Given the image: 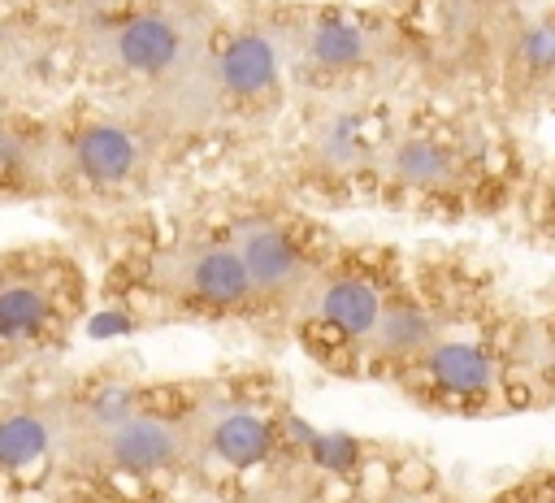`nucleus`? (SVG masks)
<instances>
[{"mask_svg": "<svg viewBox=\"0 0 555 503\" xmlns=\"http://www.w3.org/2000/svg\"><path fill=\"white\" fill-rule=\"evenodd\" d=\"M317 156L330 160L334 169H356L360 160H369V156H373V143H369V134H364V117H360V113H338V117L321 130Z\"/></svg>", "mask_w": 555, "mask_h": 503, "instance_id": "nucleus-14", "label": "nucleus"}, {"mask_svg": "<svg viewBox=\"0 0 555 503\" xmlns=\"http://www.w3.org/2000/svg\"><path fill=\"white\" fill-rule=\"evenodd\" d=\"M52 438H56V425H52V412L48 408H9L4 412V429H0V460H4V473L17 477L26 468H35L39 460H48L52 451Z\"/></svg>", "mask_w": 555, "mask_h": 503, "instance_id": "nucleus-12", "label": "nucleus"}, {"mask_svg": "<svg viewBox=\"0 0 555 503\" xmlns=\"http://www.w3.org/2000/svg\"><path fill=\"white\" fill-rule=\"evenodd\" d=\"M199 30L191 9H178L173 0L139 4L104 22L100 52L113 69L130 78H173L195 61Z\"/></svg>", "mask_w": 555, "mask_h": 503, "instance_id": "nucleus-1", "label": "nucleus"}, {"mask_svg": "<svg viewBox=\"0 0 555 503\" xmlns=\"http://www.w3.org/2000/svg\"><path fill=\"white\" fill-rule=\"evenodd\" d=\"M87 438H91V460H100V468L134 481L169 473L191 460V429L156 412H130L126 421L108 429H91Z\"/></svg>", "mask_w": 555, "mask_h": 503, "instance_id": "nucleus-2", "label": "nucleus"}, {"mask_svg": "<svg viewBox=\"0 0 555 503\" xmlns=\"http://www.w3.org/2000/svg\"><path fill=\"white\" fill-rule=\"evenodd\" d=\"M165 282L169 291L204 304V308H238L256 295V282L238 256L234 243H199L186 252H173V260H165Z\"/></svg>", "mask_w": 555, "mask_h": 503, "instance_id": "nucleus-3", "label": "nucleus"}, {"mask_svg": "<svg viewBox=\"0 0 555 503\" xmlns=\"http://www.w3.org/2000/svg\"><path fill=\"white\" fill-rule=\"evenodd\" d=\"M52 321V295H48V282L35 278V273H17L9 269L4 278V291H0V334H4V347L17 351L22 343H35L39 330Z\"/></svg>", "mask_w": 555, "mask_h": 503, "instance_id": "nucleus-11", "label": "nucleus"}, {"mask_svg": "<svg viewBox=\"0 0 555 503\" xmlns=\"http://www.w3.org/2000/svg\"><path fill=\"white\" fill-rule=\"evenodd\" d=\"M425 364H429V377L438 390L447 395H460V399H473V395H490L494 382H499V364L490 356L486 343H473V338H442L425 351Z\"/></svg>", "mask_w": 555, "mask_h": 503, "instance_id": "nucleus-8", "label": "nucleus"}, {"mask_svg": "<svg viewBox=\"0 0 555 503\" xmlns=\"http://www.w3.org/2000/svg\"><path fill=\"white\" fill-rule=\"evenodd\" d=\"M317 308H321V321L334 334H343V338H373L377 325H382L386 299H382V291L369 278L343 273V278L321 286V304Z\"/></svg>", "mask_w": 555, "mask_h": 503, "instance_id": "nucleus-10", "label": "nucleus"}, {"mask_svg": "<svg viewBox=\"0 0 555 503\" xmlns=\"http://www.w3.org/2000/svg\"><path fill=\"white\" fill-rule=\"evenodd\" d=\"M234 247L256 282V295H295L304 286V256L286 230L273 221H243L234 230Z\"/></svg>", "mask_w": 555, "mask_h": 503, "instance_id": "nucleus-6", "label": "nucleus"}, {"mask_svg": "<svg viewBox=\"0 0 555 503\" xmlns=\"http://www.w3.org/2000/svg\"><path fill=\"white\" fill-rule=\"evenodd\" d=\"M69 160H74L78 178H87L95 186H121V182H134L143 173L147 147H143V139L126 121L100 117V121H87L74 134Z\"/></svg>", "mask_w": 555, "mask_h": 503, "instance_id": "nucleus-4", "label": "nucleus"}, {"mask_svg": "<svg viewBox=\"0 0 555 503\" xmlns=\"http://www.w3.org/2000/svg\"><path fill=\"white\" fill-rule=\"evenodd\" d=\"M373 338H377L390 356H416V351H429V347H434L425 317H421L416 308H403V304H395V308L382 312V325H377Z\"/></svg>", "mask_w": 555, "mask_h": 503, "instance_id": "nucleus-15", "label": "nucleus"}, {"mask_svg": "<svg viewBox=\"0 0 555 503\" xmlns=\"http://www.w3.org/2000/svg\"><path fill=\"white\" fill-rule=\"evenodd\" d=\"M455 152L447 143H434V139H399L390 147V173L408 186H451L455 178Z\"/></svg>", "mask_w": 555, "mask_h": 503, "instance_id": "nucleus-13", "label": "nucleus"}, {"mask_svg": "<svg viewBox=\"0 0 555 503\" xmlns=\"http://www.w3.org/2000/svg\"><path fill=\"white\" fill-rule=\"evenodd\" d=\"M204 442H208V451H212V460L217 464H225V468H256V464H264L269 455H273V425L260 416V412H251V408H221L212 421H208V429H204Z\"/></svg>", "mask_w": 555, "mask_h": 503, "instance_id": "nucleus-7", "label": "nucleus"}, {"mask_svg": "<svg viewBox=\"0 0 555 503\" xmlns=\"http://www.w3.org/2000/svg\"><path fill=\"white\" fill-rule=\"evenodd\" d=\"M520 61L533 74H555V22H533L520 35Z\"/></svg>", "mask_w": 555, "mask_h": 503, "instance_id": "nucleus-16", "label": "nucleus"}, {"mask_svg": "<svg viewBox=\"0 0 555 503\" xmlns=\"http://www.w3.org/2000/svg\"><path fill=\"white\" fill-rule=\"evenodd\" d=\"M282 74V43L269 26H243L234 30L217 61H212V78L225 95L234 100H260Z\"/></svg>", "mask_w": 555, "mask_h": 503, "instance_id": "nucleus-5", "label": "nucleus"}, {"mask_svg": "<svg viewBox=\"0 0 555 503\" xmlns=\"http://www.w3.org/2000/svg\"><path fill=\"white\" fill-rule=\"evenodd\" d=\"M369 48H373V39H369L364 22L360 17H347V13H317L299 30V52L317 69H325V74L356 69L369 56Z\"/></svg>", "mask_w": 555, "mask_h": 503, "instance_id": "nucleus-9", "label": "nucleus"}]
</instances>
